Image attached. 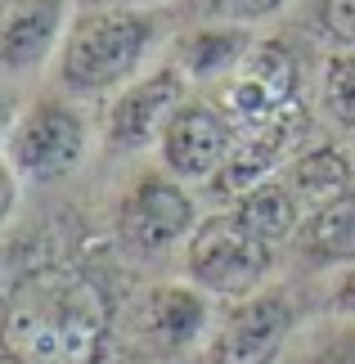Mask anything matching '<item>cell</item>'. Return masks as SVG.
<instances>
[{"instance_id":"20","label":"cell","mask_w":355,"mask_h":364,"mask_svg":"<svg viewBox=\"0 0 355 364\" xmlns=\"http://www.w3.org/2000/svg\"><path fill=\"white\" fill-rule=\"evenodd\" d=\"M315 364H355V333H342V338H333V342L315 355Z\"/></svg>"},{"instance_id":"1","label":"cell","mask_w":355,"mask_h":364,"mask_svg":"<svg viewBox=\"0 0 355 364\" xmlns=\"http://www.w3.org/2000/svg\"><path fill=\"white\" fill-rule=\"evenodd\" d=\"M108 297L77 270H36L9 288L5 364H99Z\"/></svg>"},{"instance_id":"8","label":"cell","mask_w":355,"mask_h":364,"mask_svg":"<svg viewBox=\"0 0 355 364\" xmlns=\"http://www.w3.org/2000/svg\"><path fill=\"white\" fill-rule=\"evenodd\" d=\"M234 153L230 122L211 108H180L162 131V158L176 176H211Z\"/></svg>"},{"instance_id":"5","label":"cell","mask_w":355,"mask_h":364,"mask_svg":"<svg viewBox=\"0 0 355 364\" xmlns=\"http://www.w3.org/2000/svg\"><path fill=\"white\" fill-rule=\"evenodd\" d=\"M292 90H297L292 54L283 46H275V41H265V46H252L243 54L238 77L221 95V108H225V117H230L238 131H257L261 122H270L283 104L292 100Z\"/></svg>"},{"instance_id":"12","label":"cell","mask_w":355,"mask_h":364,"mask_svg":"<svg viewBox=\"0 0 355 364\" xmlns=\"http://www.w3.org/2000/svg\"><path fill=\"white\" fill-rule=\"evenodd\" d=\"M283 185L292 189V198L302 207L319 212V207H329L333 198H342L351 189V166L337 149H315V153H306V158H297L288 166Z\"/></svg>"},{"instance_id":"9","label":"cell","mask_w":355,"mask_h":364,"mask_svg":"<svg viewBox=\"0 0 355 364\" xmlns=\"http://www.w3.org/2000/svg\"><path fill=\"white\" fill-rule=\"evenodd\" d=\"M176 113H180V77L176 73H158V77L131 86L117 100L112 122H108V135H112L117 149H139V144H149L153 135H162Z\"/></svg>"},{"instance_id":"21","label":"cell","mask_w":355,"mask_h":364,"mask_svg":"<svg viewBox=\"0 0 355 364\" xmlns=\"http://www.w3.org/2000/svg\"><path fill=\"white\" fill-rule=\"evenodd\" d=\"M337 306H342V311H355V270L342 274V284H337Z\"/></svg>"},{"instance_id":"16","label":"cell","mask_w":355,"mask_h":364,"mask_svg":"<svg viewBox=\"0 0 355 364\" xmlns=\"http://www.w3.org/2000/svg\"><path fill=\"white\" fill-rule=\"evenodd\" d=\"M248 54V36L243 32H198L184 41V68L198 77H207V73H221V68H230L234 59H243Z\"/></svg>"},{"instance_id":"18","label":"cell","mask_w":355,"mask_h":364,"mask_svg":"<svg viewBox=\"0 0 355 364\" xmlns=\"http://www.w3.org/2000/svg\"><path fill=\"white\" fill-rule=\"evenodd\" d=\"M283 0H211V14L225 23H257L265 14H275Z\"/></svg>"},{"instance_id":"15","label":"cell","mask_w":355,"mask_h":364,"mask_svg":"<svg viewBox=\"0 0 355 364\" xmlns=\"http://www.w3.org/2000/svg\"><path fill=\"white\" fill-rule=\"evenodd\" d=\"M270 162H275V149L265 144H252V139H243L230 158H225L216 166V176H211V193H221V198H243V193H252L261 185V180L270 176Z\"/></svg>"},{"instance_id":"17","label":"cell","mask_w":355,"mask_h":364,"mask_svg":"<svg viewBox=\"0 0 355 364\" xmlns=\"http://www.w3.org/2000/svg\"><path fill=\"white\" fill-rule=\"evenodd\" d=\"M324 104L337 122L355 126V54H333L324 73Z\"/></svg>"},{"instance_id":"22","label":"cell","mask_w":355,"mask_h":364,"mask_svg":"<svg viewBox=\"0 0 355 364\" xmlns=\"http://www.w3.org/2000/svg\"><path fill=\"white\" fill-rule=\"evenodd\" d=\"M90 5H135V0H90Z\"/></svg>"},{"instance_id":"13","label":"cell","mask_w":355,"mask_h":364,"mask_svg":"<svg viewBox=\"0 0 355 364\" xmlns=\"http://www.w3.org/2000/svg\"><path fill=\"white\" fill-rule=\"evenodd\" d=\"M306 252L319 261H355V189L306 220Z\"/></svg>"},{"instance_id":"6","label":"cell","mask_w":355,"mask_h":364,"mask_svg":"<svg viewBox=\"0 0 355 364\" xmlns=\"http://www.w3.org/2000/svg\"><path fill=\"white\" fill-rule=\"evenodd\" d=\"M189 220H194V203L184 198L176 185L144 180V185L131 189V198L122 203L117 230L135 252H162L189 230Z\"/></svg>"},{"instance_id":"10","label":"cell","mask_w":355,"mask_h":364,"mask_svg":"<svg viewBox=\"0 0 355 364\" xmlns=\"http://www.w3.org/2000/svg\"><path fill=\"white\" fill-rule=\"evenodd\" d=\"M203 297L180 284H162V288H149L135 306V333L144 338L153 351H180L198 338L203 328Z\"/></svg>"},{"instance_id":"11","label":"cell","mask_w":355,"mask_h":364,"mask_svg":"<svg viewBox=\"0 0 355 364\" xmlns=\"http://www.w3.org/2000/svg\"><path fill=\"white\" fill-rule=\"evenodd\" d=\"M68 0H9L5 9V32H0V59L5 68H32L50 54L54 36L63 27Z\"/></svg>"},{"instance_id":"2","label":"cell","mask_w":355,"mask_h":364,"mask_svg":"<svg viewBox=\"0 0 355 364\" xmlns=\"http://www.w3.org/2000/svg\"><path fill=\"white\" fill-rule=\"evenodd\" d=\"M153 36V23L131 9H90L73 23L63 41L59 81L73 95H99L135 73L139 54Z\"/></svg>"},{"instance_id":"4","label":"cell","mask_w":355,"mask_h":364,"mask_svg":"<svg viewBox=\"0 0 355 364\" xmlns=\"http://www.w3.org/2000/svg\"><path fill=\"white\" fill-rule=\"evenodd\" d=\"M86 149V126L73 108L63 104H36L27 108L23 122L14 126L9 139V158L23 176L32 180H59L81 162Z\"/></svg>"},{"instance_id":"19","label":"cell","mask_w":355,"mask_h":364,"mask_svg":"<svg viewBox=\"0 0 355 364\" xmlns=\"http://www.w3.org/2000/svg\"><path fill=\"white\" fill-rule=\"evenodd\" d=\"M324 27L329 36L355 46V0H324Z\"/></svg>"},{"instance_id":"7","label":"cell","mask_w":355,"mask_h":364,"mask_svg":"<svg viewBox=\"0 0 355 364\" xmlns=\"http://www.w3.org/2000/svg\"><path fill=\"white\" fill-rule=\"evenodd\" d=\"M288 324L292 311L283 297H252L225 319L221 338L211 346V364H270Z\"/></svg>"},{"instance_id":"14","label":"cell","mask_w":355,"mask_h":364,"mask_svg":"<svg viewBox=\"0 0 355 364\" xmlns=\"http://www.w3.org/2000/svg\"><path fill=\"white\" fill-rule=\"evenodd\" d=\"M297 212H302V203L292 198V189L275 185V180H261L252 193L238 198V216H243L265 243H283V239H288V234L297 230Z\"/></svg>"},{"instance_id":"3","label":"cell","mask_w":355,"mask_h":364,"mask_svg":"<svg viewBox=\"0 0 355 364\" xmlns=\"http://www.w3.org/2000/svg\"><path fill=\"white\" fill-rule=\"evenodd\" d=\"M270 247L243 216H211L189 243V270L216 292H248L270 265Z\"/></svg>"}]
</instances>
